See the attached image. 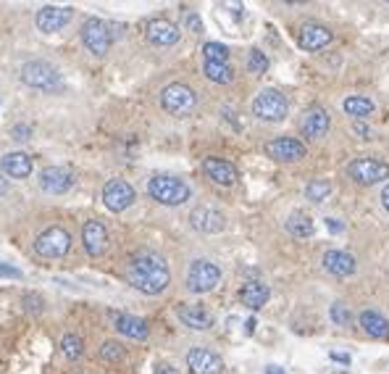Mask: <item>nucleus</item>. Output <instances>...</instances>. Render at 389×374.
I'll return each instance as SVG.
<instances>
[{
    "mask_svg": "<svg viewBox=\"0 0 389 374\" xmlns=\"http://www.w3.org/2000/svg\"><path fill=\"white\" fill-rule=\"evenodd\" d=\"M289 111L287 98L279 90H260L252 101V113L263 122H281Z\"/></svg>",
    "mask_w": 389,
    "mask_h": 374,
    "instance_id": "4",
    "label": "nucleus"
},
{
    "mask_svg": "<svg viewBox=\"0 0 389 374\" xmlns=\"http://www.w3.org/2000/svg\"><path fill=\"white\" fill-rule=\"evenodd\" d=\"M29 132H32V130H29V127H27V124H16V127H13V130H11V135H13V140H29Z\"/></svg>",
    "mask_w": 389,
    "mask_h": 374,
    "instance_id": "36",
    "label": "nucleus"
},
{
    "mask_svg": "<svg viewBox=\"0 0 389 374\" xmlns=\"http://www.w3.org/2000/svg\"><path fill=\"white\" fill-rule=\"evenodd\" d=\"M82 243L90 256H103L108 248V230L100 222H87L82 230Z\"/></svg>",
    "mask_w": 389,
    "mask_h": 374,
    "instance_id": "18",
    "label": "nucleus"
},
{
    "mask_svg": "<svg viewBox=\"0 0 389 374\" xmlns=\"http://www.w3.org/2000/svg\"><path fill=\"white\" fill-rule=\"evenodd\" d=\"M187 366L192 374H221L223 372V361L221 356L208 351V348H192L187 353Z\"/></svg>",
    "mask_w": 389,
    "mask_h": 374,
    "instance_id": "13",
    "label": "nucleus"
},
{
    "mask_svg": "<svg viewBox=\"0 0 389 374\" xmlns=\"http://www.w3.org/2000/svg\"><path fill=\"white\" fill-rule=\"evenodd\" d=\"M381 200H384V208L389 211V185L384 187V193H381Z\"/></svg>",
    "mask_w": 389,
    "mask_h": 374,
    "instance_id": "43",
    "label": "nucleus"
},
{
    "mask_svg": "<svg viewBox=\"0 0 389 374\" xmlns=\"http://www.w3.org/2000/svg\"><path fill=\"white\" fill-rule=\"evenodd\" d=\"M74 185V174L64 166H47L40 171V187L50 196H64Z\"/></svg>",
    "mask_w": 389,
    "mask_h": 374,
    "instance_id": "11",
    "label": "nucleus"
},
{
    "mask_svg": "<svg viewBox=\"0 0 389 374\" xmlns=\"http://www.w3.org/2000/svg\"><path fill=\"white\" fill-rule=\"evenodd\" d=\"M127 280L132 288H137L145 295H158L168 288L171 282V271L166 266V259L153 251H139L132 256L129 266H127Z\"/></svg>",
    "mask_w": 389,
    "mask_h": 374,
    "instance_id": "1",
    "label": "nucleus"
},
{
    "mask_svg": "<svg viewBox=\"0 0 389 374\" xmlns=\"http://www.w3.org/2000/svg\"><path fill=\"white\" fill-rule=\"evenodd\" d=\"M203 171L208 174V179H214L216 185L229 187L237 182V169L223 159H205L203 161Z\"/></svg>",
    "mask_w": 389,
    "mask_h": 374,
    "instance_id": "19",
    "label": "nucleus"
},
{
    "mask_svg": "<svg viewBox=\"0 0 389 374\" xmlns=\"http://www.w3.org/2000/svg\"><path fill=\"white\" fill-rule=\"evenodd\" d=\"M342 108L347 116L363 119V116L373 113V101H371V98H363V95H352V98H347V101L342 103Z\"/></svg>",
    "mask_w": 389,
    "mask_h": 374,
    "instance_id": "28",
    "label": "nucleus"
},
{
    "mask_svg": "<svg viewBox=\"0 0 389 374\" xmlns=\"http://www.w3.org/2000/svg\"><path fill=\"white\" fill-rule=\"evenodd\" d=\"M269 298H271L269 285H263V282H248V285H242L240 300L248 306V309H252V311L263 309V306L269 303Z\"/></svg>",
    "mask_w": 389,
    "mask_h": 374,
    "instance_id": "23",
    "label": "nucleus"
},
{
    "mask_svg": "<svg viewBox=\"0 0 389 374\" xmlns=\"http://www.w3.org/2000/svg\"><path fill=\"white\" fill-rule=\"evenodd\" d=\"M329 227H332L334 232H342V225H339V222H337V219H329Z\"/></svg>",
    "mask_w": 389,
    "mask_h": 374,
    "instance_id": "44",
    "label": "nucleus"
},
{
    "mask_svg": "<svg viewBox=\"0 0 389 374\" xmlns=\"http://www.w3.org/2000/svg\"><path fill=\"white\" fill-rule=\"evenodd\" d=\"M145 35H148L150 42L158 47H168L179 42V27L166 19H153L148 24V29H145Z\"/></svg>",
    "mask_w": 389,
    "mask_h": 374,
    "instance_id": "17",
    "label": "nucleus"
},
{
    "mask_svg": "<svg viewBox=\"0 0 389 374\" xmlns=\"http://www.w3.org/2000/svg\"><path fill=\"white\" fill-rule=\"evenodd\" d=\"M287 230L295 237H313L315 232V225H313V219L308 214H300V211H295V214L287 219Z\"/></svg>",
    "mask_w": 389,
    "mask_h": 374,
    "instance_id": "27",
    "label": "nucleus"
},
{
    "mask_svg": "<svg viewBox=\"0 0 389 374\" xmlns=\"http://www.w3.org/2000/svg\"><path fill=\"white\" fill-rule=\"evenodd\" d=\"M3 193H8V182L0 177V196H3Z\"/></svg>",
    "mask_w": 389,
    "mask_h": 374,
    "instance_id": "45",
    "label": "nucleus"
},
{
    "mask_svg": "<svg viewBox=\"0 0 389 374\" xmlns=\"http://www.w3.org/2000/svg\"><path fill=\"white\" fill-rule=\"evenodd\" d=\"M161 106L166 108L168 113H174V116H187V113L194 111V106H197V95L192 93V87H187L182 82H174L163 87V93H161Z\"/></svg>",
    "mask_w": 389,
    "mask_h": 374,
    "instance_id": "3",
    "label": "nucleus"
},
{
    "mask_svg": "<svg viewBox=\"0 0 389 374\" xmlns=\"http://www.w3.org/2000/svg\"><path fill=\"white\" fill-rule=\"evenodd\" d=\"M190 222H192V227L200 230V232H221L223 230V214L208 206L194 208L192 214H190Z\"/></svg>",
    "mask_w": 389,
    "mask_h": 374,
    "instance_id": "21",
    "label": "nucleus"
},
{
    "mask_svg": "<svg viewBox=\"0 0 389 374\" xmlns=\"http://www.w3.org/2000/svg\"><path fill=\"white\" fill-rule=\"evenodd\" d=\"M332 319L337 324H350V309L342 306V303H334L332 306Z\"/></svg>",
    "mask_w": 389,
    "mask_h": 374,
    "instance_id": "35",
    "label": "nucleus"
},
{
    "mask_svg": "<svg viewBox=\"0 0 389 374\" xmlns=\"http://www.w3.org/2000/svg\"><path fill=\"white\" fill-rule=\"evenodd\" d=\"M113 324H116V329H119L121 335L127 337H134V340H145L150 332L148 322L139 317H132V314H111Z\"/></svg>",
    "mask_w": 389,
    "mask_h": 374,
    "instance_id": "22",
    "label": "nucleus"
},
{
    "mask_svg": "<svg viewBox=\"0 0 389 374\" xmlns=\"http://www.w3.org/2000/svg\"><path fill=\"white\" fill-rule=\"evenodd\" d=\"M61 353H64L66 358L76 361V358L84 353V340L79 335H64L61 337Z\"/></svg>",
    "mask_w": 389,
    "mask_h": 374,
    "instance_id": "30",
    "label": "nucleus"
},
{
    "mask_svg": "<svg viewBox=\"0 0 389 374\" xmlns=\"http://www.w3.org/2000/svg\"><path fill=\"white\" fill-rule=\"evenodd\" d=\"M21 79L29 87H37V90H56L61 87V74L53 64L47 61H29L21 66Z\"/></svg>",
    "mask_w": 389,
    "mask_h": 374,
    "instance_id": "5",
    "label": "nucleus"
},
{
    "mask_svg": "<svg viewBox=\"0 0 389 374\" xmlns=\"http://www.w3.org/2000/svg\"><path fill=\"white\" fill-rule=\"evenodd\" d=\"M266 374H287V372H284V369H279V366L271 364V366H266Z\"/></svg>",
    "mask_w": 389,
    "mask_h": 374,
    "instance_id": "42",
    "label": "nucleus"
},
{
    "mask_svg": "<svg viewBox=\"0 0 389 374\" xmlns=\"http://www.w3.org/2000/svg\"><path fill=\"white\" fill-rule=\"evenodd\" d=\"M203 74L216 84H229L234 79V69L229 64H211V61H205Z\"/></svg>",
    "mask_w": 389,
    "mask_h": 374,
    "instance_id": "29",
    "label": "nucleus"
},
{
    "mask_svg": "<svg viewBox=\"0 0 389 374\" xmlns=\"http://www.w3.org/2000/svg\"><path fill=\"white\" fill-rule=\"evenodd\" d=\"M69 248H71V234L66 232L64 227H47L35 240V251L45 259H61L69 253Z\"/></svg>",
    "mask_w": 389,
    "mask_h": 374,
    "instance_id": "6",
    "label": "nucleus"
},
{
    "mask_svg": "<svg viewBox=\"0 0 389 374\" xmlns=\"http://www.w3.org/2000/svg\"><path fill=\"white\" fill-rule=\"evenodd\" d=\"M324 266L337 277H347L355 271V259L344 251H326L324 253Z\"/></svg>",
    "mask_w": 389,
    "mask_h": 374,
    "instance_id": "24",
    "label": "nucleus"
},
{
    "mask_svg": "<svg viewBox=\"0 0 389 374\" xmlns=\"http://www.w3.org/2000/svg\"><path fill=\"white\" fill-rule=\"evenodd\" d=\"M347 171H350V177L355 179V182H361V185H376V182L389 177V164L376 159H355L350 166H347Z\"/></svg>",
    "mask_w": 389,
    "mask_h": 374,
    "instance_id": "10",
    "label": "nucleus"
},
{
    "mask_svg": "<svg viewBox=\"0 0 389 374\" xmlns=\"http://www.w3.org/2000/svg\"><path fill=\"white\" fill-rule=\"evenodd\" d=\"M148 193L153 200H158L161 206H182L190 200V185L176 177H166V174H158L148 182Z\"/></svg>",
    "mask_w": 389,
    "mask_h": 374,
    "instance_id": "2",
    "label": "nucleus"
},
{
    "mask_svg": "<svg viewBox=\"0 0 389 374\" xmlns=\"http://www.w3.org/2000/svg\"><path fill=\"white\" fill-rule=\"evenodd\" d=\"M266 153H269L274 161H300L306 159V145L295 137H277L266 145Z\"/></svg>",
    "mask_w": 389,
    "mask_h": 374,
    "instance_id": "14",
    "label": "nucleus"
},
{
    "mask_svg": "<svg viewBox=\"0 0 389 374\" xmlns=\"http://www.w3.org/2000/svg\"><path fill=\"white\" fill-rule=\"evenodd\" d=\"M156 374H179L171 364H158L156 366Z\"/></svg>",
    "mask_w": 389,
    "mask_h": 374,
    "instance_id": "39",
    "label": "nucleus"
},
{
    "mask_svg": "<svg viewBox=\"0 0 389 374\" xmlns=\"http://www.w3.org/2000/svg\"><path fill=\"white\" fill-rule=\"evenodd\" d=\"M332 127V119H329V113L324 108H310V111L303 113V122H300V130L306 137H313V140H321L326 132Z\"/></svg>",
    "mask_w": 389,
    "mask_h": 374,
    "instance_id": "16",
    "label": "nucleus"
},
{
    "mask_svg": "<svg viewBox=\"0 0 389 374\" xmlns=\"http://www.w3.org/2000/svg\"><path fill=\"white\" fill-rule=\"evenodd\" d=\"M332 42V32L326 27H321V24H306V27L300 29V45L306 47V50H310V53H315V50H324L326 45Z\"/></svg>",
    "mask_w": 389,
    "mask_h": 374,
    "instance_id": "20",
    "label": "nucleus"
},
{
    "mask_svg": "<svg viewBox=\"0 0 389 374\" xmlns=\"http://www.w3.org/2000/svg\"><path fill=\"white\" fill-rule=\"evenodd\" d=\"M134 198H137L134 187H132L129 182H124V179H111L108 185L103 187V203H105V208L113 211V214L127 211V208L134 203Z\"/></svg>",
    "mask_w": 389,
    "mask_h": 374,
    "instance_id": "9",
    "label": "nucleus"
},
{
    "mask_svg": "<svg viewBox=\"0 0 389 374\" xmlns=\"http://www.w3.org/2000/svg\"><path fill=\"white\" fill-rule=\"evenodd\" d=\"M334 374H347V372H334Z\"/></svg>",
    "mask_w": 389,
    "mask_h": 374,
    "instance_id": "46",
    "label": "nucleus"
},
{
    "mask_svg": "<svg viewBox=\"0 0 389 374\" xmlns=\"http://www.w3.org/2000/svg\"><path fill=\"white\" fill-rule=\"evenodd\" d=\"M3 171L13 179H24L32 174V159L27 153H6L3 156Z\"/></svg>",
    "mask_w": 389,
    "mask_h": 374,
    "instance_id": "25",
    "label": "nucleus"
},
{
    "mask_svg": "<svg viewBox=\"0 0 389 374\" xmlns=\"http://www.w3.org/2000/svg\"><path fill=\"white\" fill-rule=\"evenodd\" d=\"M332 358H334V361H339V364H344V366H350V356H347V353H337V351H334Z\"/></svg>",
    "mask_w": 389,
    "mask_h": 374,
    "instance_id": "41",
    "label": "nucleus"
},
{
    "mask_svg": "<svg viewBox=\"0 0 389 374\" xmlns=\"http://www.w3.org/2000/svg\"><path fill=\"white\" fill-rule=\"evenodd\" d=\"M82 42L95 56H105L111 47V29L100 19H87L82 24Z\"/></svg>",
    "mask_w": 389,
    "mask_h": 374,
    "instance_id": "8",
    "label": "nucleus"
},
{
    "mask_svg": "<svg viewBox=\"0 0 389 374\" xmlns=\"http://www.w3.org/2000/svg\"><path fill=\"white\" fill-rule=\"evenodd\" d=\"M219 280H221V269H219L216 264L200 259V261H194L192 266H190V271H187V290L211 293L216 285H219Z\"/></svg>",
    "mask_w": 389,
    "mask_h": 374,
    "instance_id": "7",
    "label": "nucleus"
},
{
    "mask_svg": "<svg viewBox=\"0 0 389 374\" xmlns=\"http://www.w3.org/2000/svg\"><path fill=\"white\" fill-rule=\"evenodd\" d=\"M71 8H58V6H42V8L35 13V24H37L40 32L45 35H53V32H61V29L71 21Z\"/></svg>",
    "mask_w": 389,
    "mask_h": 374,
    "instance_id": "12",
    "label": "nucleus"
},
{
    "mask_svg": "<svg viewBox=\"0 0 389 374\" xmlns=\"http://www.w3.org/2000/svg\"><path fill=\"white\" fill-rule=\"evenodd\" d=\"M329 193H332L329 179H313V182H308V187H306L308 200H313V203H321V200H326V196H329Z\"/></svg>",
    "mask_w": 389,
    "mask_h": 374,
    "instance_id": "32",
    "label": "nucleus"
},
{
    "mask_svg": "<svg viewBox=\"0 0 389 374\" xmlns=\"http://www.w3.org/2000/svg\"><path fill=\"white\" fill-rule=\"evenodd\" d=\"M124 353H127V351H124V346H121V343H116V340H105V343L100 346V358H103V361H121V358H124Z\"/></svg>",
    "mask_w": 389,
    "mask_h": 374,
    "instance_id": "33",
    "label": "nucleus"
},
{
    "mask_svg": "<svg viewBox=\"0 0 389 374\" xmlns=\"http://www.w3.org/2000/svg\"><path fill=\"white\" fill-rule=\"evenodd\" d=\"M248 69H250L252 74H266V72H269V58H266V53L250 50V56H248Z\"/></svg>",
    "mask_w": 389,
    "mask_h": 374,
    "instance_id": "34",
    "label": "nucleus"
},
{
    "mask_svg": "<svg viewBox=\"0 0 389 374\" xmlns=\"http://www.w3.org/2000/svg\"><path fill=\"white\" fill-rule=\"evenodd\" d=\"M0 277H11V280H21V271L16 266H8V264H0Z\"/></svg>",
    "mask_w": 389,
    "mask_h": 374,
    "instance_id": "37",
    "label": "nucleus"
},
{
    "mask_svg": "<svg viewBox=\"0 0 389 374\" xmlns=\"http://www.w3.org/2000/svg\"><path fill=\"white\" fill-rule=\"evenodd\" d=\"M361 329L368 337H389V322L376 311H363L361 314Z\"/></svg>",
    "mask_w": 389,
    "mask_h": 374,
    "instance_id": "26",
    "label": "nucleus"
},
{
    "mask_svg": "<svg viewBox=\"0 0 389 374\" xmlns=\"http://www.w3.org/2000/svg\"><path fill=\"white\" fill-rule=\"evenodd\" d=\"M355 132H358V135H361L363 140H368V137H371V130H368V127H366V124H361V122L355 124Z\"/></svg>",
    "mask_w": 389,
    "mask_h": 374,
    "instance_id": "40",
    "label": "nucleus"
},
{
    "mask_svg": "<svg viewBox=\"0 0 389 374\" xmlns=\"http://www.w3.org/2000/svg\"><path fill=\"white\" fill-rule=\"evenodd\" d=\"M176 317L179 322L190 329H211L214 327V314L203 306H190V303H179L176 306Z\"/></svg>",
    "mask_w": 389,
    "mask_h": 374,
    "instance_id": "15",
    "label": "nucleus"
},
{
    "mask_svg": "<svg viewBox=\"0 0 389 374\" xmlns=\"http://www.w3.org/2000/svg\"><path fill=\"white\" fill-rule=\"evenodd\" d=\"M203 56L211 64H229V47L221 45V42H205Z\"/></svg>",
    "mask_w": 389,
    "mask_h": 374,
    "instance_id": "31",
    "label": "nucleus"
},
{
    "mask_svg": "<svg viewBox=\"0 0 389 374\" xmlns=\"http://www.w3.org/2000/svg\"><path fill=\"white\" fill-rule=\"evenodd\" d=\"M185 24L192 29V32H203V21L197 19L194 13H187V16H185Z\"/></svg>",
    "mask_w": 389,
    "mask_h": 374,
    "instance_id": "38",
    "label": "nucleus"
}]
</instances>
